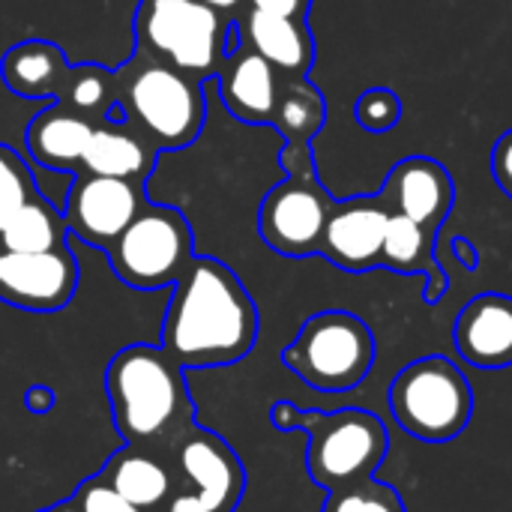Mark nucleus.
Segmentation results:
<instances>
[{"instance_id":"obj_1","label":"nucleus","mask_w":512,"mask_h":512,"mask_svg":"<svg viewBox=\"0 0 512 512\" xmlns=\"http://www.w3.org/2000/svg\"><path fill=\"white\" fill-rule=\"evenodd\" d=\"M255 339L258 309L237 273L216 258H192L174 282L159 348L180 366L210 369L243 360Z\"/></svg>"},{"instance_id":"obj_2","label":"nucleus","mask_w":512,"mask_h":512,"mask_svg":"<svg viewBox=\"0 0 512 512\" xmlns=\"http://www.w3.org/2000/svg\"><path fill=\"white\" fill-rule=\"evenodd\" d=\"M111 417L126 444L168 453L195 426L183 366L156 345L117 351L105 372Z\"/></svg>"},{"instance_id":"obj_3","label":"nucleus","mask_w":512,"mask_h":512,"mask_svg":"<svg viewBox=\"0 0 512 512\" xmlns=\"http://www.w3.org/2000/svg\"><path fill=\"white\" fill-rule=\"evenodd\" d=\"M270 423L279 432H309L306 468L309 477L327 492L369 480L381 468L390 447V435L381 417L363 408L321 414L300 411L291 402H276L270 411Z\"/></svg>"},{"instance_id":"obj_4","label":"nucleus","mask_w":512,"mask_h":512,"mask_svg":"<svg viewBox=\"0 0 512 512\" xmlns=\"http://www.w3.org/2000/svg\"><path fill=\"white\" fill-rule=\"evenodd\" d=\"M120 72V117L159 153L198 141L207 117L204 81L135 54Z\"/></svg>"},{"instance_id":"obj_5","label":"nucleus","mask_w":512,"mask_h":512,"mask_svg":"<svg viewBox=\"0 0 512 512\" xmlns=\"http://www.w3.org/2000/svg\"><path fill=\"white\" fill-rule=\"evenodd\" d=\"M135 42L141 57L207 81L237 45V27L204 0H141Z\"/></svg>"},{"instance_id":"obj_6","label":"nucleus","mask_w":512,"mask_h":512,"mask_svg":"<svg viewBox=\"0 0 512 512\" xmlns=\"http://www.w3.org/2000/svg\"><path fill=\"white\" fill-rule=\"evenodd\" d=\"M387 402L393 420L426 444L459 438L474 417V387L462 369L441 354L408 363L393 378Z\"/></svg>"},{"instance_id":"obj_7","label":"nucleus","mask_w":512,"mask_h":512,"mask_svg":"<svg viewBox=\"0 0 512 512\" xmlns=\"http://www.w3.org/2000/svg\"><path fill=\"white\" fill-rule=\"evenodd\" d=\"M282 363L321 393H345L372 372L375 336L354 312L327 309L300 327L294 342L282 351Z\"/></svg>"},{"instance_id":"obj_8","label":"nucleus","mask_w":512,"mask_h":512,"mask_svg":"<svg viewBox=\"0 0 512 512\" xmlns=\"http://www.w3.org/2000/svg\"><path fill=\"white\" fill-rule=\"evenodd\" d=\"M279 162L285 180L264 195L258 207V234L285 258L318 255L333 198L315 174L312 144H285Z\"/></svg>"},{"instance_id":"obj_9","label":"nucleus","mask_w":512,"mask_h":512,"mask_svg":"<svg viewBox=\"0 0 512 512\" xmlns=\"http://www.w3.org/2000/svg\"><path fill=\"white\" fill-rule=\"evenodd\" d=\"M105 255L120 282L138 291H156L183 276L195 258V234L177 207L144 204Z\"/></svg>"},{"instance_id":"obj_10","label":"nucleus","mask_w":512,"mask_h":512,"mask_svg":"<svg viewBox=\"0 0 512 512\" xmlns=\"http://www.w3.org/2000/svg\"><path fill=\"white\" fill-rule=\"evenodd\" d=\"M171 459L183 477V486L162 512H234L243 489L246 471L240 456L213 432L192 426L174 447Z\"/></svg>"},{"instance_id":"obj_11","label":"nucleus","mask_w":512,"mask_h":512,"mask_svg":"<svg viewBox=\"0 0 512 512\" xmlns=\"http://www.w3.org/2000/svg\"><path fill=\"white\" fill-rule=\"evenodd\" d=\"M144 204V183L78 171L63 204V219L78 240L108 252Z\"/></svg>"},{"instance_id":"obj_12","label":"nucleus","mask_w":512,"mask_h":512,"mask_svg":"<svg viewBox=\"0 0 512 512\" xmlns=\"http://www.w3.org/2000/svg\"><path fill=\"white\" fill-rule=\"evenodd\" d=\"M78 288V261L60 246L51 252L0 249V300L24 312H57Z\"/></svg>"},{"instance_id":"obj_13","label":"nucleus","mask_w":512,"mask_h":512,"mask_svg":"<svg viewBox=\"0 0 512 512\" xmlns=\"http://www.w3.org/2000/svg\"><path fill=\"white\" fill-rule=\"evenodd\" d=\"M387 219H390V207L384 204L381 195H357L348 201H333L324 222L318 255H324L330 264L348 273H366L381 267Z\"/></svg>"},{"instance_id":"obj_14","label":"nucleus","mask_w":512,"mask_h":512,"mask_svg":"<svg viewBox=\"0 0 512 512\" xmlns=\"http://www.w3.org/2000/svg\"><path fill=\"white\" fill-rule=\"evenodd\" d=\"M378 195L390 213H402L435 234L456 204V183L438 159L408 156L390 168Z\"/></svg>"},{"instance_id":"obj_15","label":"nucleus","mask_w":512,"mask_h":512,"mask_svg":"<svg viewBox=\"0 0 512 512\" xmlns=\"http://www.w3.org/2000/svg\"><path fill=\"white\" fill-rule=\"evenodd\" d=\"M453 342L459 357L477 369L512 366V297L489 291L468 300L456 318Z\"/></svg>"},{"instance_id":"obj_16","label":"nucleus","mask_w":512,"mask_h":512,"mask_svg":"<svg viewBox=\"0 0 512 512\" xmlns=\"http://www.w3.org/2000/svg\"><path fill=\"white\" fill-rule=\"evenodd\" d=\"M219 96L225 102V108L249 126H270L273 117V105H276V93H279V72L252 48L246 45H234L219 72Z\"/></svg>"},{"instance_id":"obj_17","label":"nucleus","mask_w":512,"mask_h":512,"mask_svg":"<svg viewBox=\"0 0 512 512\" xmlns=\"http://www.w3.org/2000/svg\"><path fill=\"white\" fill-rule=\"evenodd\" d=\"M237 42L261 54L279 75L303 78L315 63V36L306 18H285L249 9L237 27Z\"/></svg>"},{"instance_id":"obj_18","label":"nucleus","mask_w":512,"mask_h":512,"mask_svg":"<svg viewBox=\"0 0 512 512\" xmlns=\"http://www.w3.org/2000/svg\"><path fill=\"white\" fill-rule=\"evenodd\" d=\"M117 114L111 120L93 126L81 171L132 180V183H147V177L156 168L159 150L141 132H135L123 117L117 120Z\"/></svg>"},{"instance_id":"obj_19","label":"nucleus","mask_w":512,"mask_h":512,"mask_svg":"<svg viewBox=\"0 0 512 512\" xmlns=\"http://www.w3.org/2000/svg\"><path fill=\"white\" fill-rule=\"evenodd\" d=\"M99 474L132 507L144 512H162L165 504L174 498V492L180 489L174 483V474L165 465L162 453H153V450H144L135 444H126L117 453H111V459L105 462V468Z\"/></svg>"},{"instance_id":"obj_20","label":"nucleus","mask_w":512,"mask_h":512,"mask_svg":"<svg viewBox=\"0 0 512 512\" xmlns=\"http://www.w3.org/2000/svg\"><path fill=\"white\" fill-rule=\"evenodd\" d=\"M90 135H93L90 120H84L75 111H69L66 105L54 102L30 120L27 150L48 171H60V174L75 171L78 174Z\"/></svg>"},{"instance_id":"obj_21","label":"nucleus","mask_w":512,"mask_h":512,"mask_svg":"<svg viewBox=\"0 0 512 512\" xmlns=\"http://www.w3.org/2000/svg\"><path fill=\"white\" fill-rule=\"evenodd\" d=\"M66 72V54L48 39H24L0 60L3 84L21 99H57Z\"/></svg>"},{"instance_id":"obj_22","label":"nucleus","mask_w":512,"mask_h":512,"mask_svg":"<svg viewBox=\"0 0 512 512\" xmlns=\"http://www.w3.org/2000/svg\"><path fill=\"white\" fill-rule=\"evenodd\" d=\"M432 237L435 234H429L414 219H408L402 213H390L387 231H384V246H381V267L405 273V276L420 273V270H432L426 300L438 303V297L447 291V276L432 264Z\"/></svg>"},{"instance_id":"obj_23","label":"nucleus","mask_w":512,"mask_h":512,"mask_svg":"<svg viewBox=\"0 0 512 512\" xmlns=\"http://www.w3.org/2000/svg\"><path fill=\"white\" fill-rule=\"evenodd\" d=\"M327 120V102L321 90L303 78H279V93L273 105L270 126L285 138V144H312Z\"/></svg>"},{"instance_id":"obj_24","label":"nucleus","mask_w":512,"mask_h":512,"mask_svg":"<svg viewBox=\"0 0 512 512\" xmlns=\"http://www.w3.org/2000/svg\"><path fill=\"white\" fill-rule=\"evenodd\" d=\"M117 99H120V72L99 66V63L69 66L63 87L57 93L60 105H66L78 117L90 120L93 126L111 120L120 111Z\"/></svg>"},{"instance_id":"obj_25","label":"nucleus","mask_w":512,"mask_h":512,"mask_svg":"<svg viewBox=\"0 0 512 512\" xmlns=\"http://www.w3.org/2000/svg\"><path fill=\"white\" fill-rule=\"evenodd\" d=\"M66 219L63 213L45 201L42 195H33L3 228L0 249L9 252H51L66 246Z\"/></svg>"},{"instance_id":"obj_26","label":"nucleus","mask_w":512,"mask_h":512,"mask_svg":"<svg viewBox=\"0 0 512 512\" xmlns=\"http://www.w3.org/2000/svg\"><path fill=\"white\" fill-rule=\"evenodd\" d=\"M33 195H39L33 171L9 144H0V234Z\"/></svg>"},{"instance_id":"obj_27","label":"nucleus","mask_w":512,"mask_h":512,"mask_svg":"<svg viewBox=\"0 0 512 512\" xmlns=\"http://www.w3.org/2000/svg\"><path fill=\"white\" fill-rule=\"evenodd\" d=\"M324 512H405V504L396 489L369 477L357 486L330 492Z\"/></svg>"},{"instance_id":"obj_28","label":"nucleus","mask_w":512,"mask_h":512,"mask_svg":"<svg viewBox=\"0 0 512 512\" xmlns=\"http://www.w3.org/2000/svg\"><path fill=\"white\" fill-rule=\"evenodd\" d=\"M354 114L366 132H390L402 120V99L390 87H372L357 99Z\"/></svg>"},{"instance_id":"obj_29","label":"nucleus","mask_w":512,"mask_h":512,"mask_svg":"<svg viewBox=\"0 0 512 512\" xmlns=\"http://www.w3.org/2000/svg\"><path fill=\"white\" fill-rule=\"evenodd\" d=\"M72 501H75V507L81 512H144L138 510V507H132L117 489H111V483H108L102 474L87 477V480L75 489Z\"/></svg>"},{"instance_id":"obj_30","label":"nucleus","mask_w":512,"mask_h":512,"mask_svg":"<svg viewBox=\"0 0 512 512\" xmlns=\"http://www.w3.org/2000/svg\"><path fill=\"white\" fill-rule=\"evenodd\" d=\"M492 174L498 180V186L504 189V195L512 198V129L504 132L492 150Z\"/></svg>"},{"instance_id":"obj_31","label":"nucleus","mask_w":512,"mask_h":512,"mask_svg":"<svg viewBox=\"0 0 512 512\" xmlns=\"http://www.w3.org/2000/svg\"><path fill=\"white\" fill-rule=\"evenodd\" d=\"M249 3L258 12L285 15V18H306L312 9V0H249Z\"/></svg>"},{"instance_id":"obj_32","label":"nucleus","mask_w":512,"mask_h":512,"mask_svg":"<svg viewBox=\"0 0 512 512\" xmlns=\"http://www.w3.org/2000/svg\"><path fill=\"white\" fill-rule=\"evenodd\" d=\"M24 402H27V408H30L33 414H48V411L54 408V390L45 387V384H36V387L27 390Z\"/></svg>"},{"instance_id":"obj_33","label":"nucleus","mask_w":512,"mask_h":512,"mask_svg":"<svg viewBox=\"0 0 512 512\" xmlns=\"http://www.w3.org/2000/svg\"><path fill=\"white\" fill-rule=\"evenodd\" d=\"M207 6H213V9H219V12H231L240 0H204Z\"/></svg>"},{"instance_id":"obj_34","label":"nucleus","mask_w":512,"mask_h":512,"mask_svg":"<svg viewBox=\"0 0 512 512\" xmlns=\"http://www.w3.org/2000/svg\"><path fill=\"white\" fill-rule=\"evenodd\" d=\"M54 510H57V512H81L78 507H75V501H72V498H69V501H60V504H57Z\"/></svg>"},{"instance_id":"obj_35","label":"nucleus","mask_w":512,"mask_h":512,"mask_svg":"<svg viewBox=\"0 0 512 512\" xmlns=\"http://www.w3.org/2000/svg\"><path fill=\"white\" fill-rule=\"evenodd\" d=\"M39 512H57V510H54V507H51V510H39Z\"/></svg>"}]
</instances>
